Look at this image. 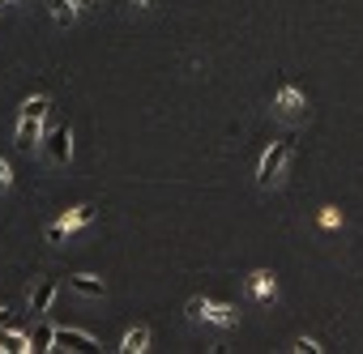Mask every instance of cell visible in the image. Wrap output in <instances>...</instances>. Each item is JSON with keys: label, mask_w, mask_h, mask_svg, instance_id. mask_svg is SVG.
I'll return each mask as SVG.
<instances>
[{"label": "cell", "mask_w": 363, "mask_h": 354, "mask_svg": "<svg viewBox=\"0 0 363 354\" xmlns=\"http://www.w3.org/2000/svg\"><path fill=\"white\" fill-rule=\"evenodd\" d=\"M295 350H299V354H316V350H320V346H316V341H312V337H299V341H295Z\"/></svg>", "instance_id": "obj_16"}, {"label": "cell", "mask_w": 363, "mask_h": 354, "mask_svg": "<svg viewBox=\"0 0 363 354\" xmlns=\"http://www.w3.org/2000/svg\"><path fill=\"white\" fill-rule=\"evenodd\" d=\"M30 350H56V329L52 324H39L30 333Z\"/></svg>", "instance_id": "obj_12"}, {"label": "cell", "mask_w": 363, "mask_h": 354, "mask_svg": "<svg viewBox=\"0 0 363 354\" xmlns=\"http://www.w3.org/2000/svg\"><path fill=\"white\" fill-rule=\"evenodd\" d=\"M26 350H30V337H26V333L0 329V354H26Z\"/></svg>", "instance_id": "obj_9"}, {"label": "cell", "mask_w": 363, "mask_h": 354, "mask_svg": "<svg viewBox=\"0 0 363 354\" xmlns=\"http://www.w3.org/2000/svg\"><path fill=\"white\" fill-rule=\"evenodd\" d=\"M56 350H99V341L77 329H56Z\"/></svg>", "instance_id": "obj_6"}, {"label": "cell", "mask_w": 363, "mask_h": 354, "mask_svg": "<svg viewBox=\"0 0 363 354\" xmlns=\"http://www.w3.org/2000/svg\"><path fill=\"white\" fill-rule=\"evenodd\" d=\"M9 324V307H0V329H5Z\"/></svg>", "instance_id": "obj_18"}, {"label": "cell", "mask_w": 363, "mask_h": 354, "mask_svg": "<svg viewBox=\"0 0 363 354\" xmlns=\"http://www.w3.org/2000/svg\"><path fill=\"white\" fill-rule=\"evenodd\" d=\"M252 295H257V299H269V295H274V273H269V269H257V273H252Z\"/></svg>", "instance_id": "obj_14"}, {"label": "cell", "mask_w": 363, "mask_h": 354, "mask_svg": "<svg viewBox=\"0 0 363 354\" xmlns=\"http://www.w3.org/2000/svg\"><path fill=\"white\" fill-rule=\"evenodd\" d=\"M5 5H9V0H5Z\"/></svg>", "instance_id": "obj_21"}, {"label": "cell", "mask_w": 363, "mask_h": 354, "mask_svg": "<svg viewBox=\"0 0 363 354\" xmlns=\"http://www.w3.org/2000/svg\"><path fill=\"white\" fill-rule=\"evenodd\" d=\"M52 299H56V282H52V278H43V282L30 290V312H35V316H43V312L52 307Z\"/></svg>", "instance_id": "obj_8"}, {"label": "cell", "mask_w": 363, "mask_h": 354, "mask_svg": "<svg viewBox=\"0 0 363 354\" xmlns=\"http://www.w3.org/2000/svg\"><path fill=\"white\" fill-rule=\"evenodd\" d=\"M133 5H137V9H150V5H154V0H133Z\"/></svg>", "instance_id": "obj_19"}, {"label": "cell", "mask_w": 363, "mask_h": 354, "mask_svg": "<svg viewBox=\"0 0 363 354\" xmlns=\"http://www.w3.org/2000/svg\"><path fill=\"white\" fill-rule=\"evenodd\" d=\"M73 5H82V9H90V5H94V0H73Z\"/></svg>", "instance_id": "obj_20"}, {"label": "cell", "mask_w": 363, "mask_h": 354, "mask_svg": "<svg viewBox=\"0 0 363 354\" xmlns=\"http://www.w3.org/2000/svg\"><path fill=\"white\" fill-rule=\"evenodd\" d=\"M48 9H52V18H56L60 26H69V22L77 18V5H73V0H48Z\"/></svg>", "instance_id": "obj_13"}, {"label": "cell", "mask_w": 363, "mask_h": 354, "mask_svg": "<svg viewBox=\"0 0 363 354\" xmlns=\"http://www.w3.org/2000/svg\"><path fill=\"white\" fill-rule=\"evenodd\" d=\"M189 320H210V324L231 329V324L240 320V312L227 307V303H214V299H189Z\"/></svg>", "instance_id": "obj_3"}, {"label": "cell", "mask_w": 363, "mask_h": 354, "mask_svg": "<svg viewBox=\"0 0 363 354\" xmlns=\"http://www.w3.org/2000/svg\"><path fill=\"white\" fill-rule=\"evenodd\" d=\"M291 149H295V141H274V145L265 149L261 171H257V184H261V188H274V184L282 180V171H286V162H291Z\"/></svg>", "instance_id": "obj_2"}, {"label": "cell", "mask_w": 363, "mask_h": 354, "mask_svg": "<svg viewBox=\"0 0 363 354\" xmlns=\"http://www.w3.org/2000/svg\"><path fill=\"white\" fill-rule=\"evenodd\" d=\"M43 149H48V158H52V162H69V154H73V137H69V124H56V128L43 137Z\"/></svg>", "instance_id": "obj_5"}, {"label": "cell", "mask_w": 363, "mask_h": 354, "mask_svg": "<svg viewBox=\"0 0 363 354\" xmlns=\"http://www.w3.org/2000/svg\"><path fill=\"white\" fill-rule=\"evenodd\" d=\"M94 214H99V205H77V210H69V214H65L60 222H52V227H48V244H60V239H65L69 231L86 227V222H90Z\"/></svg>", "instance_id": "obj_4"}, {"label": "cell", "mask_w": 363, "mask_h": 354, "mask_svg": "<svg viewBox=\"0 0 363 354\" xmlns=\"http://www.w3.org/2000/svg\"><path fill=\"white\" fill-rule=\"evenodd\" d=\"M13 184V171H9V158H0V193H9Z\"/></svg>", "instance_id": "obj_15"}, {"label": "cell", "mask_w": 363, "mask_h": 354, "mask_svg": "<svg viewBox=\"0 0 363 354\" xmlns=\"http://www.w3.org/2000/svg\"><path fill=\"white\" fill-rule=\"evenodd\" d=\"M320 222H325V227H337V222H342V214H337V210H320Z\"/></svg>", "instance_id": "obj_17"}, {"label": "cell", "mask_w": 363, "mask_h": 354, "mask_svg": "<svg viewBox=\"0 0 363 354\" xmlns=\"http://www.w3.org/2000/svg\"><path fill=\"white\" fill-rule=\"evenodd\" d=\"M69 286H73L77 295H86V299H103V278H90V273H77V278H69Z\"/></svg>", "instance_id": "obj_10"}, {"label": "cell", "mask_w": 363, "mask_h": 354, "mask_svg": "<svg viewBox=\"0 0 363 354\" xmlns=\"http://www.w3.org/2000/svg\"><path fill=\"white\" fill-rule=\"evenodd\" d=\"M274 107H278V115H299V111H303V94H299L295 86H282L278 98H274Z\"/></svg>", "instance_id": "obj_7"}, {"label": "cell", "mask_w": 363, "mask_h": 354, "mask_svg": "<svg viewBox=\"0 0 363 354\" xmlns=\"http://www.w3.org/2000/svg\"><path fill=\"white\" fill-rule=\"evenodd\" d=\"M48 111H52V98H48V94H35V98L22 103V120H18V137H13L18 149H30V145L39 141V128H43Z\"/></svg>", "instance_id": "obj_1"}, {"label": "cell", "mask_w": 363, "mask_h": 354, "mask_svg": "<svg viewBox=\"0 0 363 354\" xmlns=\"http://www.w3.org/2000/svg\"><path fill=\"white\" fill-rule=\"evenodd\" d=\"M145 346H150V329H145V324L128 329V333H124V341H120V350H124V354H141Z\"/></svg>", "instance_id": "obj_11"}]
</instances>
